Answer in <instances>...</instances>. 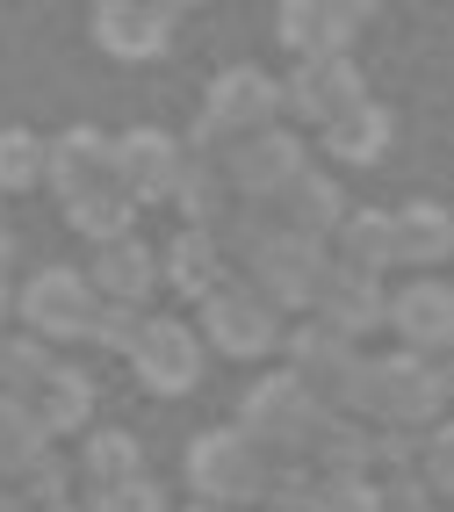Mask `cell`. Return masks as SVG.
Masks as SVG:
<instances>
[{"instance_id":"1","label":"cell","mask_w":454,"mask_h":512,"mask_svg":"<svg viewBox=\"0 0 454 512\" xmlns=\"http://www.w3.org/2000/svg\"><path fill=\"white\" fill-rule=\"evenodd\" d=\"M325 419H332V412H325V397H318V390H303L289 368H267L260 383L246 390V404H238V433H246L267 462H310V448H318Z\"/></svg>"},{"instance_id":"2","label":"cell","mask_w":454,"mask_h":512,"mask_svg":"<svg viewBox=\"0 0 454 512\" xmlns=\"http://www.w3.org/2000/svg\"><path fill=\"white\" fill-rule=\"evenodd\" d=\"M267 455L253 448L238 426H209V433H195L188 440V462H181V476H188V491L202 498V505H260V491H267Z\"/></svg>"},{"instance_id":"3","label":"cell","mask_w":454,"mask_h":512,"mask_svg":"<svg viewBox=\"0 0 454 512\" xmlns=\"http://www.w3.org/2000/svg\"><path fill=\"white\" fill-rule=\"evenodd\" d=\"M195 332H202V347H217L231 361H267V354H282L289 325L253 282H224L209 303H195Z\"/></svg>"},{"instance_id":"4","label":"cell","mask_w":454,"mask_h":512,"mask_svg":"<svg viewBox=\"0 0 454 512\" xmlns=\"http://www.w3.org/2000/svg\"><path fill=\"white\" fill-rule=\"evenodd\" d=\"M325 275H332V246H318V238H296V231L267 238V246L246 260V282L274 303V311H296V318H310V303H318Z\"/></svg>"},{"instance_id":"5","label":"cell","mask_w":454,"mask_h":512,"mask_svg":"<svg viewBox=\"0 0 454 512\" xmlns=\"http://www.w3.org/2000/svg\"><path fill=\"white\" fill-rule=\"evenodd\" d=\"M15 311L29 325V339H44V347H73V339L94 332V311L101 296L80 267H44V275H29V289L15 296Z\"/></svg>"},{"instance_id":"6","label":"cell","mask_w":454,"mask_h":512,"mask_svg":"<svg viewBox=\"0 0 454 512\" xmlns=\"http://www.w3.org/2000/svg\"><path fill=\"white\" fill-rule=\"evenodd\" d=\"M361 101H368V80L354 73V58H303L289 73V87H282V116L325 138V130L339 116H354Z\"/></svg>"},{"instance_id":"7","label":"cell","mask_w":454,"mask_h":512,"mask_svg":"<svg viewBox=\"0 0 454 512\" xmlns=\"http://www.w3.org/2000/svg\"><path fill=\"white\" fill-rule=\"evenodd\" d=\"M224 174H231V195H238V202H282V195L310 174V159H303V138H296V130H260V138H238V145H231Z\"/></svg>"},{"instance_id":"8","label":"cell","mask_w":454,"mask_h":512,"mask_svg":"<svg viewBox=\"0 0 454 512\" xmlns=\"http://www.w3.org/2000/svg\"><path fill=\"white\" fill-rule=\"evenodd\" d=\"M137 383L152 397H188L202 383V332L181 318H145V339H137Z\"/></svg>"},{"instance_id":"9","label":"cell","mask_w":454,"mask_h":512,"mask_svg":"<svg viewBox=\"0 0 454 512\" xmlns=\"http://www.w3.org/2000/svg\"><path fill=\"white\" fill-rule=\"evenodd\" d=\"M202 116L217 123L224 138H260V130H274V116H282V80L260 73V65H231V73L209 80Z\"/></svg>"},{"instance_id":"10","label":"cell","mask_w":454,"mask_h":512,"mask_svg":"<svg viewBox=\"0 0 454 512\" xmlns=\"http://www.w3.org/2000/svg\"><path fill=\"white\" fill-rule=\"evenodd\" d=\"M382 375H390V390H382V426H404V433H433L447 419V383H440V361L426 354H382Z\"/></svg>"},{"instance_id":"11","label":"cell","mask_w":454,"mask_h":512,"mask_svg":"<svg viewBox=\"0 0 454 512\" xmlns=\"http://www.w3.org/2000/svg\"><path fill=\"white\" fill-rule=\"evenodd\" d=\"M390 332L404 339V354H447L454 347V282L440 275H411L404 289H390Z\"/></svg>"},{"instance_id":"12","label":"cell","mask_w":454,"mask_h":512,"mask_svg":"<svg viewBox=\"0 0 454 512\" xmlns=\"http://www.w3.org/2000/svg\"><path fill=\"white\" fill-rule=\"evenodd\" d=\"M354 361H361V347H354V339H339L332 325H318V318H296V325L282 332V368L296 375L303 390L325 397V412H332L339 383L354 375Z\"/></svg>"},{"instance_id":"13","label":"cell","mask_w":454,"mask_h":512,"mask_svg":"<svg viewBox=\"0 0 454 512\" xmlns=\"http://www.w3.org/2000/svg\"><path fill=\"white\" fill-rule=\"evenodd\" d=\"M181 166H188V145L166 130H123L116 138V188L130 202H173Z\"/></svg>"},{"instance_id":"14","label":"cell","mask_w":454,"mask_h":512,"mask_svg":"<svg viewBox=\"0 0 454 512\" xmlns=\"http://www.w3.org/2000/svg\"><path fill=\"white\" fill-rule=\"evenodd\" d=\"M310 318H318V325H332L339 339H354V347H361L368 332H382V325H390V289L332 260V275H325L318 303H310Z\"/></svg>"},{"instance_id":"15","label":"cell","mask_w":454,"mask_h":512,"mask_svg":"<svg viewBox=\"0 0 454 512\" xmlns=\"http://www.w3.org/2000/svg\"><path fill=\"white\" fill-rule=\"evenodd\" d=\"M361 15H368V8H339V0H289V8L274 15V37L296 51V65H303V58H346Z\"/></svg>"},{"instance_id":"16","label":"cell","mask_w":454,"mask_h":512,"mask_svg":"<svg viewBox=\"0 0 454 512\" xmlns=\"http://www.w3.org/2000/svg\"><path fill=\"white\" fill-rule=\"evenodd\" d=\"M44 181L58 188V202H73L101 181H116V145H109V130H94V123H73V130H58V145H44Z\"/></svg>"},{"instance_id":"17","label":"cell","mask_w":454,"mask_h":512,"mask_svg":"<svg viewBox=\"0 0 454 512\" xmlns=\"http://www.w3.org/2000/svg\"><path fill=\"white\" fill-rule=\"evenodd\" d=\"M224 267H231V253L217 246V231H173L166 238V253H159V282L181 296V303H209L224 289Z\"/></svg>"},{"instance_id":"18","label":"cell","mask_w":454,"mask_h":512,"mask_svg":"<svg viewBox=\"0 0 454 512\" xmlns=\"http://www.w3.org/2000/svg\"><path fill=\"white\" fill-rule=\"evenodd\" d=\"M87 282L101 303H130V311H145L152 289H159V253L145 246V238H116V246H101Z\"/></svg>"},{"instance_id":"19","label":"cell","mask_w":454,"mask_h":512,"mask_svg":"<svg viewBox=\"0 0 454 512\" xmlns=\"http://www.w3.org/2000/svg\"><path fill=\"white\" fill-rule=\"evenodd\" d=\"M332 260L382 282L397 267V210H346V224L332 231Z\"/></svg>"},{"instance_id":"20","label":"cell","mask_w":454,"mask_h":512,"mask_svg":"<svg viewBox=\"0 0 454 512\" xmlns=\"http://www.w3.org/2000/svg\"><path fill=\"white\" fill-rule=\"evenodd\" d=\"M94 44L109 51V58H159L173 44V8H94Z\"/></svg>"},{"instance_id":"21","label":"cell","mask_w":454,"mask_h":512,"mask_svg":"<svg viewBox=\"0 0 454 512\" xmlns=\"http://www.w3.org/2000/svg\"><path fill=\"white\" fill-rule=\"evenodd\" d=\"M447 260H454V210H440V202H404L397 210V267L433 275Z\"/></svg>"},{"instance_id":"22","label":"cell","mask_w":454,"mask_h":512,"mask_svg":"<svg viewBox=\"0 0 454 512\" xmlns=\"http://www.w3.org/2000/svg\"><path fill=\"white\" fill-rule=\"evenodd\" d=\"M274 210H282V224H289L296 238H318V246H332V231L346 224V188L310 166V174H303L282 202H274Z\"/></svg>"},{"instance_id":"23","label":"cell","mask_w":454,"mask_h":512,"mask_svg":"<svg viewBox=\"0 0 454 512\" xmlns=\"http://www.w3.org/2000/svg\"><path fill=\"white\" fill-rule=\"evenodd\" d=\"M173 210L188 217V231H224L231 210H238L231 174H224L217 159H188V166H181V188H173Z\"/></svg>"},{"instance_id":"24","label":"cell","mask_w":454,"mask_h":512,"mask_svg":"<svg viewBox=\"0 0 454 512\" xmlns=\"http://www.w3.org/2000/svg\"><path fill=\"white\" fill-rule=\"evenodd\" d=\"M390 138H397V116L382 109V101H361V109L339 116L318 145H325V159H339V166H375V159H390Z\"/></svg>"},{"instance_id":"25","label":"cell","mask_w":454,"mask_h":512,"mask_svg":"<svg viewBox=\"0 0 454 512\" xmlns=\"http://www.w3.org/2000/svg\"><path fill=\"white\" fill-rule=\"evenodd\" d=\"M29 412L44 419V433H87V419H94V383H87L73 361H58V368L44 375V390L29 397Z\"/></svg>"},{"instance_id":"26","label":"cell","mask_w":454,"mask_h":512,"mask_svg":"<svg viewBox=\"0 0 454 512\" xmlns=\"http://www.w3.org/2000/svg\"><path fill=\"white\" fill-rule=\"evenodd\" d=\"M44 455H51L44 419L29 412V397H8V390H0V476H8V484H22V476L37 469Z\"/></svg>"},{"instance_id":"27","label":"cell","mask_w":454,"mask_h":512,"mask_svg":"<svg viewBox=\"0 0 454 512\" xmlns=\"http://www.w3.org/2000/svg\"><path fill=\"white\" fill-rule=\"evenodd\" d=\"M130 217H137V202H130L116 181H101V188H87V195L65 202V224H73L94 253H101V246H116V238H130Z\"/></svg>"},{"instance_id":"28","label":"cell","mask_w":454,"mask_h":512,"mask_svg":"<svg viewBox=\"0 0 454 512\" xmlns=\"http://www.w3.org/2000/svg\"><path fill=\"white\" fill-rule=\"evenodd\" d=\"M310 469L318 476H375V426L332 412L325 433H318V448H310Z\"/></svg>"},{"instance_id":"29","label":"cell","mask_w":454,"mask_h":512,"mask_svg":"<svg viewBox=\"0 0 454 512\" xmlns=\"http://www.w3.org/2000/svg\"><path fill=\"white\" fill-rule=\"evenodd\" d=\"M80 476H87L94 491L145 476V448H137V433H123V426H94V433H87V448H80Z\"/></svg>"},{"instance_id":"30","label":"cell","mask_w":454,"mask_h":512,"mask_svg":"<svg viewBox=\"0 0 454 512\" xmlns=\"http://www.w3.org/2000/svg\"><path fill=\"white\" fill-rule=\"evenodd\" d=\"M44 181V138L37 130H0V195H22Z\"/></svg>"},{"instance_id":"31","label":"cell","mask_w":454,"mask_h":512,"mask_svg":"<svg viewBox=\"0 0 454 512\" xmlns=\"http://www.w3.org/2000/svg\"><path fill=\"white\" fill-rule=\"evenodd\" d=\"M318 484H325V476L310 469V462H274L260 505H267V512H310V505H318Z\"/></svg>"},{"instance_id":"32","label":"cell","mask_w":454,"mask_h":512,"mask_svg":"<svg viewBox=\"0 0 454 512\" xmlns=\"http://www.w3.org/2000/svg\"><path fill=\"white\" fill-rule=\"evenodd\" d=\"M390 476H426V433L375 426V484H390Z\"/></svg>"},{"instance_id":"33","label":"cell","mask_w":454,"mask_h":512,"mask_svg":"<svg viewBox=\"0 0 454 512\" xmlns=\"http://www.w3.org/2000/svg\"><path fill=\"white\" fill-rule=\"evenodd\" d=\"M94 347H109V354H137V339H145V311H130V303H101V311H94Z\"/></svg>"},{"instance_id":"34","label":"cell","mask_w":454,"mask_h":512,"mask_svg":"<svg viewBox=\"0 0 454 512\" xmlns=\"http://www.w3.org/2000/svg\"><path fill=\"white\" fill-rule=\"evenodd\" d=\"M310 512H382V484L375 476H325Z\"/></svg>"},{"instance_id":"35","label":"cell","mask_w":454,"mask_h":512,"mask_svg":"<svg viewBox=\"0 0 454 512\" xmlns=\"http://www.w3.org/2000/svg\"><path fill=\"white\" fill-rule=\"evenodd\" d=\"M87 512H166V491L152 484V476H130V484H109V491H94Z\"/></svg>"},{"instance_id":"36","label":"cell","mask_w":454,"mask_h":512,"mask_svg":"<svg viewBox=\"0 0 454 512\" xmlns=\"http://www.w3.org/2000/svg\"><path fill=\"white\" fill-rule=\"evenodd\" d=\"M426 491H433L440 505H454V419H440V426L426 433Z\"/></svg>"},{"instance_id":"37","label":"cell","mask_w":454,"mask_h":512,"mask_svg":"<svg viewBox=\"0 0 454 512\" xmlns=\"http://www.w3.org/2000/svg\"><path fill=\"white\" fill-rule=\"evenodd\" d=\"M8 260H15V231H8V217H0V275H8Z\"/></svg>"},{"instance_id":"38","label":"cell","mask_w":454,"mask_h":512,"mask_svg":"<svg viewBox=\"0 0 454 512\" xmlns=\"http://www.w3.org/2000/svg\"><path fill=\"white\" fill-rule=\"evenodd\" d=\"M440 383H447V404H454V347L440 354Z\"/></svg>"},{"instance_id":"39","label":"cell","mask_w":454,"mask_h":512,"mask_svg":"<svg viewBox=\"0 0 454 512\" xmlns=\"http://www.w3.org/2000/svg\"><path fill=\"white\" fill-rule=\"evenodd\" d=\"M0 512H29V505H22V491H8V484H0Z\"/></svg>"},{"instance_id":"40","label":"cell","mask_w":454,"mask_h":512,"mask_svg":"<svg viewBox=\"0 0 454 512\" xmlns=\"http://www.w3.org/2000/svg\"><path fill=\"white\" fill-rule=\"evenodd\" d=\"M8 311H15V296H8V275H0V325H8Z\"/></svg>"},{"instance_id":"41","label":"cell","mask_w":454,"mask_h":512,"mask_svg":"<svg viewBox=\"0 0 454 512\" xmlns=\"http://www.w3.org/2000/svg\"><path fill=\"white\" fill-rule=\"evenodd\" d=\"M188 512H231V505H202V498H195V505H188Z\"/></svg>"},{"instance_id":"42","label":"cell","mask_w":454,"mask_h":512,"mask_svg":"<svg viewBox=\"0 0 454 512\" xmlns=\"http://www.w3.org/2000/svg\"><path fill=\"white\" fill-rule=\"evenodd\" d=\"M29 512H73V505H29Z\"/></svg>"},{"instance_id":"43","label":"cell","mask_w":454,"mask_h":512,"mask_svg":"<svg viewBox=\"0 0 454 512\" xmlns=\"http://www.w3.org/2000/svg\"><path fill=\"white\" fill-rule=\"evenodd\" d=\"M0 347H8V332H0Z\"/></svg>"},{"instance_id":"44","label":"cell","mask_w":454,"mask_h":512,"mask_svg":"<svg viewBox=\"0 0 454 512\" xmlns=\"http://www.w3.org/2000/svg\"><path fill=\"white\" fill-rule=\"evenodd\" d=\"M440 512H454V505H440Z\"/></svg>"},{"instance_id":"45","label":"cell","mask_w":454,"mask_h":512,"mask_svg":"<svg viewBox=\"0 0 454 512\" xmlns=\"http://www.w3.org/2000/svg\"><path fill=\"white\" fill-rule=\"evenodd\" d=\"M426 512H440V505H426Z\"/></svg>"}]
</instances>
